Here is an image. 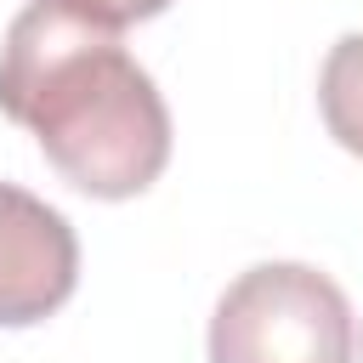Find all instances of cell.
I'll list each match as a JSON object with an SVG mask.
<instances>
[{"label": "cell", "mask_w": 363, "mask_h": 363, "mask_svg": "<svg viewBox=\"0 0 363 363\" xmlns=\"http://www.w3.org/2000/svg\"><path fill=\"white\" fill-rule=\"evenodd\" d=\"M79 284V238L62 210L0 182V329L45 323Z\"/></svg>", "instance_id": "3957f363"}, {"label": "cell", "mask_w": 363, "mask_h": 363, "mask_svg": "<svg viewBox=\"0 0 363 363\" xmlns=\"http://www.w3.org/2000/svg\"><path fill=\"white\" fill-rule=\"evenodd\" d=\"M68 6L85 11V17H96V23H108V28H130V23L159 17L170 0H68Z\"/></svg>", "instance_id": "5b68a950"}, {"label": "cell", "mask_w": 363, "mask_h": 363, "mask_svg": "<svg viewBox=\"0 0 363 363\" xmlns=\"http://www.w3.org/2000/svg\"><path fill=\"white\" fill-rule=\"evenodd\" d=\"M210 363H357V312L329 272L261 261L221 289Z\"/></svg>", "instance_id": "7a4b0ae2"}, {"label": "cell", "mask_w": 363, "mask_h": 363, "mask_svg": "<svg viewBox=\"0 0 363 363\" xmlns=\"http://www.w3.org/2000/svg\"><path fill=\"white\" fill-rule=\"evenodd\" d=\"M318 108L329 136L363 159V34H340L323 57V79H318Z\"/></svg>", "instance_id": "277c9868"}, {"label": "cell", "mask_w": 363, "mask_h": 363, "mask_svg": "<svg viewBox=\"0 0 363 363\" xmlns=\"http://www.w3.org/2000/svg\"><path fill=\"white\" fill-rule=\"evenodd\" d=\"M0 113L91 199H136L170 164V108L119 28L68 0H28L0 45Z\"/></svg>", "instance_id": "6da1fadb"}]
</instances>
